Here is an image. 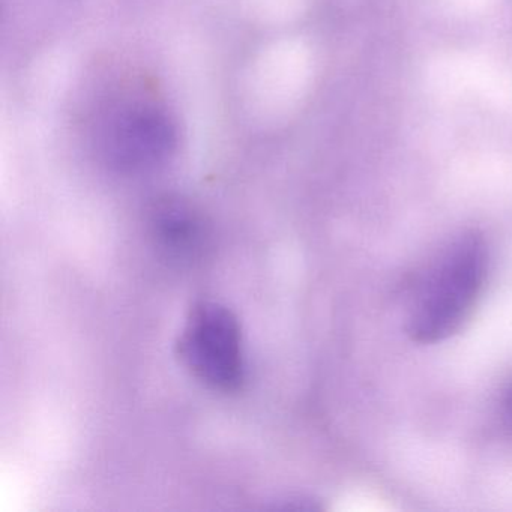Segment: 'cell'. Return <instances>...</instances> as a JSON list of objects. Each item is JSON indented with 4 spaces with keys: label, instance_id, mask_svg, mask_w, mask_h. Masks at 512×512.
<instances>
[{
    "label": "cell",
    "instance_id": "5b68a950",
    "mask_svg": "<svg viewBox=\"0 0 512 512\" xmlns=\"http://www.w3.org/2000/svg\"><path fill=\"white\" fill-rule=\"evenodd\" d=\"M502 412L506 424L512 428V385L506 389L505 395H503Z\"/></svg>",
    "mask_w": 512,
    "mask_h": 512
},
{
    "label": "cell",
    "instance_id": "6da1fadb",
    "mask_svg": "<svg viewBox=\"0 0 512 512\" xmlns=\"http://www.w3.org/2000/svg\"><path fill=\"white\" fill-rule=\"evenodd\" d=\"M487 274V248L475 232L460 236L425 284L409 319L418 343H437L460 329L475 305Z\"/></svg>",
    "mask_w": 512,
    "mask_h": 512
},
{
    "label": "cell",
    "instance_id": "3957f363",
    "mask_svg": "<svg viewBox=\"0 0 512 512\" xmlns=\"http://www.w3.org/2000/svg\"><path fill=\"white\" fill-rule=\"evenodd\" d=\"M176 145L172 119L160 107L134 104L110 118L104 133V151L113 167L124 172H146L163 164Z\"/></svg>",
    "mask_w": 512,
    "mask_h": 512
},
{
    "label": "cell",
    "instance_id": "277c9868",
    "mask_svg": "<svg viewBox=\"0 0 512 512\" xmlns=\"http://www.w3.org/2000/svg\"><path fill=\"white\" fill-rule=\"evenodd\" d=\"M149 232L158 251L178 265L202 259L211 239L205 217L184 200L158 202L149 217Z\"/></svg>",
    "mask_w": 512,
    "mask_h": 512
},
{
    "label": "cell",
    "instance_id": "7a4b0ae2",
    "mask_svg": "<svg viewBox=\"0 0 512 512\" xmlns=\"http://www.w3.org/2000/svg\"><path fill=\"white\" fill-rule=\"evenodd\" d=\"M176 355L185 370L209 391L233 394L247 379L241 323L220 302L194 305L176 343Z\"/></svg>",
    "mask_w": 512,
    "mask_h": 512
}]
</instances>
